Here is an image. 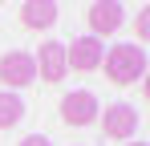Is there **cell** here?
Segmentation results:
<instances>
[{
	"mask_svg": "<svg viewBox=\"0 0 150 146\" xmlns=\"http://www.w3.org/2000/svg\"><path fill=\"white\" fill-rule=\"evenodd\" d=\"M85 21H89V37H110V33H118L126 21V12H122V4L118 0H93L89 4V12H85Z\"/></svg>",
	"mask_w": 150,
	"mask_h": 146,
	"instance_id": "obj_4",
	"label": "cell"
},
{
	"mask_svg": "<svg viewBox=\"0 0 150 146\" xmlns=\"http://www.w3.org/2000/svg\"><path fill=\"white\" fill-rule=\"evenodd\" d=\"M61 122L65 126H89L98 122V97L89 89H73V94L61 97Z\"/></svg>",
	"mask_w": 150,
	"mask_h": 146,
	"instance_id": "obj_5",
	"label": "cell"
},
{
	"mask_svg": "<svg viewBox=\"0 0 150 146\" xmlns=\"http://www.w3.org/2000/svg\"><path fill=\"white\" fill-rule=\"evenodd\" d=\"M101 69L114 85H134L146 77V53H142V45H114V49H105Z\"/></svg>",
	"mask_w": 150,
	"mask_h": 146,
	"instance_id": "obj_1",
	"label": "cell"
},
{
	"mask_svg": "<svg viewBox=\"0 0 150 146\" xmlns=\"http://www.w3.org/2000/svg\"><path fill=\"white\" fill-rule=\"evenodd\" d=\"M126 146H146V142H142V138H134V142H126Z\"/></svg>",
	"mask_w": 150,
	"mask_h": 146,
	"instance_id": "obj_12",
	"label": "cell"
},
{
	"mask_svg": "<svg viewBox=\"0 0 150 146\" xmlns=\"http://www.w3.org/2000/svg\"><path fill=\"white\" fill-rule=\"evenodd\" d=\"M33 77H37V61H33V53L12 49V53L0 57V81H4L8 89H25V85H33Z\"/></svg>",
	"mask_w": 150,
	"mask_h": 146,
	"instance_id": "obj_3",
	"label": "cell"
},
{
	"mask_svg": "<svg viewBox=\"0 0 150 146\" xmlns=\"http://www.w3.org/2000/svg\"><path fill=\"white\" fill-rule=\"evenodd\" d=\"M21 24L25 28H53L57 24V0H25L21 4Z\"/></svg>",
	"mask_w": 150,
	"mask_h": 146,
	"instance_id": "obj_8",
	"label": "cell"
},
{
	"mask_svg": "<svg viewBox=\"0 0 150 146\" xmlns=\"http://www.w3.org/2000/svg\"><path fill=\"white\" fill-rule=\"evenodd\" d=\"M101 57H105V45H101L98 37H73V41L65 45V65L77 69V73L101 69Z\"/></svg>",
	"mask_w": 150,
	"mask_h": 146,
	"instance_id": "obj_2",
	"label": "cell"
},
{
	"mask_svg": "<svg viewBox=\"0 0 150 146\" xmlns=\"http://www.w3.org/2000/svg\"><path fill=\"white\" fill-rule=\"evenodd\" d=\"M134 33H138V41H146V33H150V12H138V21H134Z\"/></svg>",
	"mask_w": 150,
	"mask_h": 146,
	"instance_id": "obj_10",
	"label": "cell"
},
{
	"mask_svg": "<svg viewBox=\"0 0 150 146\" xmlns=\"http://www.w3.org/2000/svg\"><path fill=\"white\" fill-rule=\"evenodd\" d=\"M16 146H53V142L45 138V134H28V138H21Z\"/></svg>",
	"mask_w": 150,
	"mask_h": 146,
	"instance_id": "obj_11",
	"label": "cell"
},
{
	"mask_svg": "<svg viewBox=\"0 0 150 146\" xmlns=\"http://www.w3.org/2000/svg\"><path fill=\"white\" fill-rule=\"evenodd\" d=\"M21 118H25V101H21L16 94H8V89H4V94H0V130L16 126Z\"/></svg>",
	"mask_w": 150,
	"mask_h": 146,
	"instance_id": "obj_9",
	"label": "cell"
},
{
	"mask_svg": "<svg viewBox=\"0 0 150 146\" xmlns=\"http://www.w3.org/2000/svg\"><path fill=\"white\" fill-rule=\"evenodd\" d=\"M101 130H105V138H134V130H138V110H134L130 101H114V106H105V114H101Z\"/></svg>",
	"mask_w": 150,
	"mask_h": 146,
	"instance_id": "obj_6",
	"label": "cell"
},
{
	"mask_svg": "<svg viewBox=\"0 0 150 146\" xmlns=\"http://www.w3.org/2000/svg\"><path fill=\"white\" fill-rule=\"evenodd\" d=\"M33 61H37V73H41L49 85H57V81L69 73V65H65V45H61V41H45V45L37 49Z\"/></svg>",
	"mask_w": 150,
	"mask_h": 146,
	"instance_id": "obj_7",
	"label": "cell"
}]
</instances>
